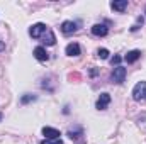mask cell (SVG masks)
I'll use <instances>...</instances> for the list:
<instances>
[{
	"label": "cell",
	"instance_id": "6da1fadb",
	"mask_svg": "<svg viewBox=\"0 0 146 144\" xmlns=\"http://www.w3.org/2000/svg\"><path fill=\"white\" fill-rule=\"evenodd\" d=\"M145 92H146V81H138L136 87L133 88V98L134 100H141L145 97Z\"/></svg>",
	"mask_w": 146,
	"mask_h": 144
},
{
	"label": "cell",
	"instance_id": "7a4b0ae2",
	"mask_svg": "<svg viewBox=\"0 0 146 144\" xmlns=\"http://www.w3.org/2000/svg\"><path fill=\"white\" fill-rule=\"evenodd\" d=\"M126 68H122V66H115L114 68V71H112V81L114 83H122L124 80H126Z\"/></svg>",
	"mask_w": 146,
	"mask_h": 144
},
{
	"label": "cell",
	"instance_id": "3957f363",
	"mask_svg": "<svg viewBox=\"0 0 146 144\" xmlns=\"http://www.w3.org/2000/svg\"><path fill=\"white\" fill-rule=\"evenodd\" d=\"M46 31H48V29H46V24H42V22H37V24H34V26L29 29V34L34 37V39H37V37L42 36Z\"/></svg>",
	"mask_w": 146,
	"mask_h": 144
},
{
	"label": "cell",
	"instance_id": "277c9868",
	"mask_svg": "<svg viewBox=\"0 0 146 144\" xmlns=\"http://www.w3.org/2000/svg\"><path fill=\"white\" fill-rule=\"evenodd\" d=\"M76 31V22H73V20H65L63 24H61V32L65 34V36H70Z\"/></svg>",
	"mask_w": 146,
	"mask_h": 144
},
{
	"label": "cell",
	"instance_id": "5b68a950",
	"mask_svg": "<svg viewBox=\"0 0 146 144\" xmlns=\"http://www.w3.org/2000/svg\"><path fill=\"white\" fill-rule=\"evenodd\" d=\"M109 104H110V95H109V93H100V97H99V100H97L95 107L99 108V110H106Z\"/></svg>",
	"mask_w": 146,
	"mask_h": 144
},
{
	"label": "cell",
	"instance_id": "8992f818",
	"mask_svg": "<svg viewBox=\"0 0 146 144\" xmlns=\"http://www.w3.org/2000/svg\"><path fill=\"white\" fill-rule=\"evenodd\" d=\"M107 32H109V29H107L106 24H95L92 27V34L94 36H107Z\"/></svg>",
	"mask_w": 146,
	"mask_h": 144
},
{
	"label": "cell",
	"instance_id": "52a82bcc",
	"mask_svg": "<svg viewBox=\"0 0 146 144\" xmlns=\"http://www.w3.org/2000/svg\"><path fill=\"white\" fill-rule=\"evenodd\" d=\"M42 134L46 136V139H60V131L53 127H42Z\"/></svg>",
	"mask_w": 146,
	"mask_h": 144
},
{
	"label": "cell",
	"instance_id": "ba28073f",
	"mask_svg": "<svg viewBox=\"0 0 146 144\" xmlns=\"http://www.w3.org/2000/svg\"><path fill=\"white\" fill-rule=\"evenodd\" d=\"M34 58H36L37 61H48V53H46V49L42 48V46H37L36 49H34Z\"/></svg>",
	"mask_w": 146,
	"mask_h": 144
},
{
	"label": "cell",
	"instance_id": "9c48e42d",
	"mask_svg": "<svg viewBox=\"0 0 146 144\" xmlns=\"http://www.w3.org/2000/svg\"><path fill=\"white\" fill-rule=\"evenodd\" d=\"M141 58V51L139 49H133V51H129L126 56H124V59L127 61V63H134V61H138Z\"/></svg>",
	"mask_w": 146,
	"mask_h": 144
},
{
	"label": "cell",
	"instance_id": "30bf717a",
	"mask_svg": "<svg viewBox=\"0 0 146 144\" xmlns=\"http://www.w3.org/2000/svg\"><path fill=\"white\" fill-rule=\"evenodd\" d=\"M65 53H66L68 56H78V54L82 53V49H80V46H78L76 42H72V44H68V46H66Z\"/></svg>",
	"mask_w": 146,
	"mask_h": 144
},
{
	"label": "cell",
	"instance_id": "8fae6325",
	"mask_svg": "<svg viewBox=\"0 0 146 144\" xmlns=\"http://www.w3.org/2000/svg\"><path fill=\"white\" fill-rule=\"evenodd\" d=\"M110 7H112L114 10H117V12H124V10L127 9V0H114V2L110 3Z\"/></svg>",
	"mask_w": 146,
	"mask_h": 144
},
{
	"label": "cell",
	"instance_id": "7c38bea8",
	"mask_svg": "<svg viewBox=\"0 0 146 144\" xmlns=\"http://www.w3.org/2000/svg\"><path fill=\"white\" fill-rule=\"evenodd\" d=\"M41 37H42V42H44L46 46H53V44L56 42V37H54V34H53L51 31H46Z\"/></svg>",
	"mask_w": 146,
	"mask_h": 144
},
{
	"label": "cell",
	"instance_id": "4fadbf2b",
	"mask_svg": "<svg viewBox=\"0 0 146 144\" xmlns=\"http://www.w3.org/2000/svg\"><path fill=\"white\" fill-rule=\"evenodd\" d=\"M36 100V95H31V93H26L22 98H21V104H29V102H34Z\"/></svg>",
	"mask_w": 146,
	"mask_h": 144
},
{
	"label": "cell",
	"instance_id": "5bb4252c",
	"mask_svg": "<svg viewBox=\"0 0 146 144\" xmlns=\"http://www.w3.org/2000/svg\"><path fill=\"white\" fill-rule=\"evenodd\" d=\"M97 54H99V58H102V59H107V58H109V51H107L106 48L99 49V51H97Z\"/></svg>",
	"mask_w": 146,
	"mask_h": 144
},
{
	"label": "cell",
	"instance_id": "9a60e30c",
	"mask_svg": "<svg viewBox=\"0 0 146 144\" xmlns=\"http://www.w3.org/2000/svg\"><path fill=\"white\" fill-rule=\"evenodd\" d=\"M41 144H63L61 139H44V141H41Z\"/></svg>",
	"mask_w": 146,
	"mask_h": 144
},
{
	"label": "cell",
	"instance_id": "2e32d148",
	"mask_svg": "<svg viewBox=\"0 0 146 144\" xmlns=\"http://www.w3.org/2000/svg\"><path fill=\"white\" fill-rule=\"evenodd\" d=\"M139 26H143V17H138V22L131 27V31H133V32H134V31H138V29H139Z\"/></svg>",
	"mask_w": 146,
	"mask_h": 144
},
{
	"label": "cell",
	"instance_id": "e0dca14e",
	"mask_svg": "<svg viewBox=\"0 0 146 144\" xmlns=\"http://www.w3.org/2000/svg\"><path fill=\"white\" fill-rule=\"evenodd\" d=\"M121 59H122L121 56H114V58L110 59V63H112V66H114V65H115V66H119V63H121Z\"/></svg>",
	"mask_w": 146,
	"mask_h": 144
},
{
	"label": "cell",
	"instance_id": "ac0fdd59",
	"mask_svg": "<svg viewBox=\"0 0 146 144\" xmlns=\"http://www.w3.org/2000/svg\"><path fill=\"white\" fill-rule=\"evenodd\" d=\"M3 49H5V44H3V41L0 39V51H3Z\"/></svg>",
	"mask_w": 146,
	"mask_h": 144
},
{
	"label": "cell",
	"instance_id": "d6986e66",
	"mask_svg": "<svg viewBox=\"0 0 146 144\" xmlns=\"http://www.w3.org/2000/svg\"><path fill=\"white\" fill-rule=\"evenodd\" d=\"M0 120H2V114H0Z\"/></svg>",
	"mask_w": 146,
	"mask_h": 144
},
{
	"label": "cell",
	"instance_id": "ffe728a7",
	"mask_svg": "<svg viewBox=\"0 0 146 144\" xmlns=\"http://www.w3.org/2000/svg\"><path fill=\"white\" fill-rule=\"evenodd\" d=\"M145 97H146V92H145Z\"/></svg>",
	"mask_w": 146,
	"mask_h": 144
}]
</instances>
